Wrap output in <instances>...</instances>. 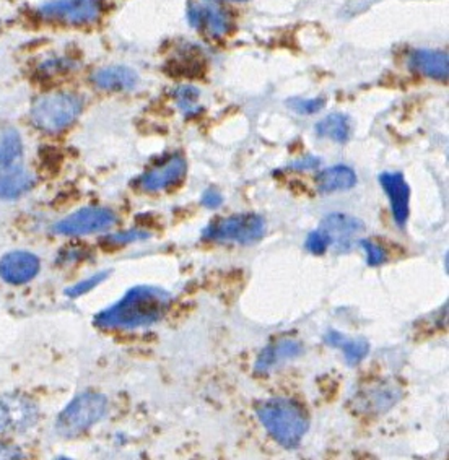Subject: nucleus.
<instances>
[{"instance_id": "obj_7", "label": "nucleus", "mask_w": 449, "mask_h": 460, "mask_svg": "<svg viewBox=\"0 0 449 460\" xmlns=\"http://www.w3.org/2000/svg\"><path fill=\"white\" fill-rule=\"evenodd\" d=\"M40 418L38 407L23 394H2L0 395V433H23L33 428Z\"/></svg>"}, {"instance_id": "obj_11", "label": "nucleus", "mask_w": 449, "mask_h": 460, "mask_svg": "<svg viewBox=\"0 0 449 460\" xmlns=\"http://www.w3.org/2000/svg\"><path fill=\"white\" fill-rule=\"evenodd\" d=\"M382 189L390 199L391 210L399 228L406 226L410 214V188L402 172H382L380 176Z\"/></svg>"}, {"instance_id": "obj_8", "label": "nucleus", "mask_w": 449, "mask_h": 460, "mask_svg": "<svg viewBox=\"0 0 449 460\" xmlns=\"http://www.w3.org/2000/svg\"><path fill=\"white\" fill-rule=\"evenodd\" d=\"M116 223V215L108 208L88 207L64 218L54 226V231L64 236H84L110 230Z\"/></svg>"}, {"instance_id": "obj_24", "label": "nucleus", "mask_w": 449, "mask_h": 460, "mask_svg": "<svg viewBox=\"0 0 449 460\" xmlns=\"http://www.w3.org/2000/svg\"><path fill=\"white\" fill-rule=\"evenodd\" d=\"M332 247V241L329 234L326 231L318 228L316 231H311L308 234L305 241V249L308 252H311L314 256H322L326 254V251Z\"/></svg>"}, {"instance_id": "obj_18", "label": "nucleus", "mask_w": 449, "mask_h": 460, "mask_svg": "<svg viewBox=\"0 0 449 460\" xmlns=\"http://www.w3.org/2000/svg\"><path fill=\"white\" fill-rule=\"evenodd\" d=\"M409 67L435 80H448V56L441 51H414L409 56Z\"/></svg>"}, {"instance_id": "obj_22", "label": "nucleus", "mask_w": 449, "mask_h": 460, "mask_svg": "<svg viewBox=\"0 0 449 460\" xmlns=\"http://www.w3.org/2000/svg\"><path fill=\"white\" fill-rule=\"evenodd\" d=\"M199 98H201V93H199V90L194 88V86H179L178 90L175 92L176 104H178L179 110L186 118L195 116L197 112L201 111Z\"/></svg>"}, {"instance_id": "obj_10", "label": "nucleus", "mask_w": 449, "mask_h": 460, "mask_svg": "<svg viewBox=\"0 0 449 460\" xmlns=\"http://www.w3.org/2000/svg\"><path fill=\"white\" fill-rule=\"evenodd\" d=\"M186 174V162L183 156H171L170 160L157 164L155 168L147 171L144 176L139 180V186L145 192H160L165 189L175 186L183 180Z\"/></svg>"}, {"instance_id": "obj_27", "label": "nucleus", "mask_w": 449, "mask_h": 460, "mask_svg": "<svg viewBox=\"0 0 449 460\" xmlns=\"http://www.w3.org/2000/svg\"><path fill=\"white\" fill-rule=\"evenodd\" d=\"M290 110L297 111L298 114H314V112L321 111L324 106V100L322 98H316V100H290Z\"/></svg>"}, {"instance_id": "obj_26", "label": "nucleus", "mask_w": 449, "mask_h": 460, "mask_svg": "<svg viewBox=\"0 0 449 460\" xmlns=\"http://www.w3.org/2000/svg\"><path fill=\"white\" fill-rule=\"evenodd\" d=\"M358 246L364 247V251L366 252V264L370 265V267H378V265H382L386 262L388 254H386V251L380 244H376V243L370 241V239H360Z\"/></svg>"}, {"instance_id": "obj_12", "label": "nucleus", "mask_w": 449, "mask_h": 460, "mask_svg": "<svg viewBox=\"0 0 449 460\" xmlns=\"http://www.w3.org/2000/svg\"><path fill=\"white\" fill-rule=\"evenodd\" d=\"M303 351H305L303 343L292 339L271 343L259 353V357L256 359L255 371L257 375H269L275 367H280L292 359L300 358Z\"/></svg>"}, {"instance_id": "obj_17", "label": "nucleus", "mask_w": 449, "mask_h": 460, "mask_svg": "<svg viewBox=\"0 0 449 460\" xmlns=\"http://www.w3.org/2000/svg\"><path fill=\"white\" fill-rule=\"evenodd\" d=\"M94 85L103 92H130L139 84V75L126 66H111L96 70L94 74Z\"/></svg>"}, {"instance_id": "obj_2", "label": "nucleus", "mask_w": 449, "mask_h": 460, "mask_svg": "<svg viewBox=\"0 0 449 460\" xmlns=\"http://www.w3.org/2000/svg\"><path fill=\"white\" fill-rule=\"evenodd\" d=\"M256 415L275 443L285 449H297L310 429L306 410L292 399L275 397L256 405Z\"/></svg>"}, {"instance_id": "obj_29", "label": "nucleus", "mask_w": 449, "mask_h": 460, "mask_svg": "<svg viewBox=\"0 0 449 460\" xmlns=\"http://www.w3.org/2000/svg\"><path fill=\"white\" fill-rule=\"evenodd\" d=\"M201 202H202L205 208H219V207L223 204V197H221L219 190H215V189H209V190H205V192H203Z\"/></svg>"}, {"instance_id": "obj_15", "label": "nucleus", "mask_w": 449, "mask_h": 460, "mask_svg": "<svg viewBox=\"0 0 449 460\" xmlns=\"http://www.w3.org/2000/svg\"><path fill=\"white\" fill-rule=\"evenodd\" d=\"M189 22L211 38H221L229 33V18L223 10L212 4H194L187 10Z\"/></svg>"}, {"instance_id": "obj_23", "label": "nucleus", "mask_w": 449, "mask_h": 460, "mask_svg": "<svg viewBox=\"0 0 449 460\" xmlns=\"http://www.w3.org/2000/svg\"><path fill=\"white\" fill-rule=\"evenodd\" d=\"M22 156V138L17 130H5L0 137V163L18 162Z\"/></svg>"}, {"instance_id": "obj_6", "label": "nucleus", "mask_w": 449, "mask_h": 460, "mask_svg": "<svg viewBox=\"0 0 449 460\" xmlns=\"http://www.w3.org/2000/svg\"><path fill=\"white\" fill-rule=\"evenodd\" d=\"M38 13L62 25H92L102 15V5L98 0H51Z\"/></svg>"}, {"instance_id": "obj_31", "label": "nucleus", "mask_w": 449, "mask_h": 460, "mask_svg": "<svg viewBox=\"0 0 449 460\" xmlns=\"http://www.w3.org/2000/svg\"><path fill=\"white\" fill-rule=\"evenodd\" d=\"M319 158H311V156H308V158H301L300 162L293 163L292 164V168H295V170H314V168H318L319 166Z\"/></svg>"}, {"instance_id": "obj_14", "label": "nucleus", "mask_w": 449, "mask_h": 460, "mask_svg": "<svg viewBox=\"0 0 449 460\" xmlns=\"http://www.w3.org/2000/svg\"><path fill=\"white\" fill-rule=\"evenodd\" d=\"M319 228L329 234L332 246L337 247V251L342 252V251H348L352 247L354 239L360 233H364V223L350 215L331 214L322 220Z\"/></svg>"}, {"instance_id": "obj_3", "label": "nucleus", "mask_w": 449, "mask_h": 460, "mask_svg": "<svg viewBox=\"0 0 449 460\" xmlns=\"http://www.w3.org/2000/svg\"><path fill=\"white\" fill-rule=\"evenodd\" d=\"M108 410V399L98 393H85L78 395L62 410L56 431L62 438H76L94 428Z\"/></svg>"}, {"instance_id": "obj_5", "label": "nucleus", "mask_w": 449, "mask_h": 460, "mask_svg": "<svg viewBox=\"0 0 449 460\" xmlns=\"http://www.w3.org/2000/svg\"><path fill=\"white\" fill-rule=\"evenodd\" d=\"M265 222L261 215L239 214L212 222L202 231V238L217 243L251 246L264 238Z\"/></svg>"}, {"instance_id": "obj_16", "label": "nucleus", "mask_w": 449, "mask_h": 460, "mask_svg": "<svg viewBox=\"0 0 449 460\" xmlns=\"http://www.w3.org/2000/svg\"><path fill=\"white\" fill-rule=\"evenodd\" d=\"M33 174L18 162L0 163V197L17 199L33 188Z\"/></svg>"}, {"instance_id": "obj_4", "label": "nucleus", "mask_w": 449, "mask_h": 460, "mask_svg": "<svg viewBox=\"0 0 449 460\" xmlns=\"http://www.w3.org/2000/svg\"><path fill=\"white\" fill-rule=\"evenodd\" d=\"M82 112V100L76 94H44L34 102L31 120L34 126L44 132H60L67 128Z\"/></svg>"}, {"instance_id": "obj_20", "label": "nucleus", "mask_w": 449, "mask_h": 460, "mask_svg": "<svg viewBox=\"0 0 449 460\" xmlns=\"http://www.w3.org/2000/svg\"><path fill=\"white\" fill-rule=\"evenodd\" d=\"M316 184L321 194H332V192H340V190H348L356 184L355 171L344 164L339 166H332L328 170H322L318 178Z\"/></svg>"}, {"instance_id": "obj_25", "label": "nucleus", "mask_w": 449, "mask_h": 460, "mask_svg": "<svg viewBox=\"0 0 449 460\" xmlns=\"http://www.w3.org/2000/svg\"><path fill=\"white\" fill-rule=\"evenodd\" d=\"M110 273L111 270H104V272L92 275L90 279L80 281V283H76L74 287L67 288V290H66V295H67L68 298H78V296H82V295H85L88 291H92L94 288H96L100 283H103V281L108 279V275H110Z\"/></svg>"}, {"instance_id": "obj_19", "label": "nucleus", "mask_w": 449, "mask_h": 460, "mask_svg": "<svg viewBox=\"0 0 449 460\" xmlns=\"http://www.w3.org/2000/svg\"><path fill=\"white\" fill-rule=\"evenodd\" d=\"M324 341L332 349H342L347 367H356L364 361L370 353V343L366 339H348L337 331H329L324 335Z\"/></svg>"}, {"instance_id": "obj_1", "label": "nucleus", "mask_w": 449, "mask_h": 460, "mask_svg": "<svg viewBox=\"0 0 449 460\" xmlns=\"http://www.w3.org/2000/svg\"><path fill=\"white\" fill-rule=\"evenodd\" d=\"M173 296L160 287H134L114 303L94 315L100 329H137L158 323L170 309Z\"/></svg>"}, {"instance_id": "obj_21", "label": "nucleus", "mask_w": 449, "mask_h": 460, "mask_svg": "<svg viewBox=\"0 0 449 460\" xmlns=\"http://www.w3.org/2000/svg\"><path fill=\"white\" fill-rule=\"evenodd\" d=\"M316 132L318 136L328 137L337 144H347L352 128H350V120L347 116L336 112L328 116L326 119H322L321 122H318Z\"/></svg>"}, {"instance_id": "obj_9", "label": "nucleus", "mask_w": 449, "mask_h": 460, "mask_svg": "<svg viewBox=\"0 0 449 460\" xmlns=\"http://www.w3.org/2000/svg\"><path fill=\"white\" fill-rule=\"evenodd\" d=\"M402 397V391L394 384H374L372 387H366L362 393L356 394L352 401V407L362 413L380 415L392 409Z\"/></svg>"}, {"instance_id": "obj_30", "label": "nucleus", "mask_w": 449, "mask_h": 460, "mask_svg": "<svg viewBox=\"0 0 449 460\" xmlns=\"http://www.w3.org/2000/svg\"><path fill=\"white\" fill-rule=\"evenodd\" d=\"M0 459H25V454L20 451L18 447H15V446H10V444L0 443Z\"/></svg>"}, {"instance_id": "obj_13", "label": "nucleus", "mask_w": 449, "mask_h": 460, "mask_svg": "<svg viewBox=\"0 0 449 460\" xmlns=\"http://www.w3.org/2000/svg\"><path fill=\"white\" fill-rule=\"evenodd\" d=\"M38 272L40 259L26 251H13L0 261V277L10 285H23Z\"/></svg>"}, {"instance_id": "obj_28", "label": "nucleus", "mask_w": 449, "mask_h": 460, "mask_svg": "<svg viewBox=\"0 0 449 460\" xmlns=\"http://www.w3.org/2000/svg\"><path fill=\"white\" fill-rule=\"evenodd\" d=\"M148 238V233L145 231L132 230L124 231V233H118V234H112L110 238L106 239L108 243H111L112 246H124L129 243H136V241H142V239Z\"/></svg>"}]
</instances>
